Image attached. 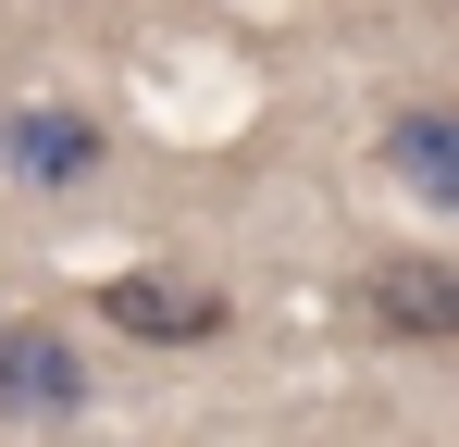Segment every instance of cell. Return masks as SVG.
Returning <instances> with one entry per match:
<instances>
[{
  "mask_svg": "<svg viewBox=\"0 0 459 447\" xmlns=\"http://www.w3.org/2000/svg\"><path fill=\"white\" fill-rule=\"evenodd\" d=\"M348 311L373 323L385 348H459V261H435V249H385V261H360Z\"/></svg>",
  "mask_w": 459,
  "mask_h": 447,
  "instance_id": "1",
  "label": "cell"
},
{
  "mask_svg": "<svg viewBox=\"0 0 459 447\" xmlns=\"http://www.w3.org/2000/svg\"><path fill=\"white\" fill-rule=\"evenodd\" d=\"M100 323L137 336V348H212L236 323V298L199 286V274H161V261H125V274H100Z\"/></svg>",
  "mask_w": 459,
  "mask_h": 447,
  "instance_id": "2",
  "label": "cell"
},
{
  "mask_svg": "<svg viewBox=\"0 0 459 447\" xmlns=\"http://www.w3.org/2000/svg\"><path fill=\"white\" fill-rule=\"evenodd\" d=\"M75 398H87V361L63 323H0V410L13 423H63Z\"/></svg>",
  "mask_w": 459,
  "mask_h": 447,
  "instance_id": "3",
  "label": "cell"
},
{
  "mask_svg": "<svg viewBox=\"0 0 459 447\" xmlns=\"http://www.w3.org/2000/svg\"><path fill=\"white\" fill-rule=\"evenodd\" d=\"M385 174H397L422 212H459V112L447 100H397V112H385Z\"/></svg>",
  "mask_w": 459,
  "mask_h": 447,
  "instance_id": "4",
  "label": "cell"
},
{
  "mask_svg": "<svg viewBox=\"0 0 459 447\" xmlns=\"http://www.w3.org/2000/svg\"><path fill=\"white\" fill-rule=\"evenodd\" d=\"M0 149H13V174H25V187H75L87 162H100V125H87V112H13Z\"/></svg>",
  "mask_w": 459,
  "mask_h": 447,
  "instance_id": "5",
  "label": "cell"
}]
</instances>
